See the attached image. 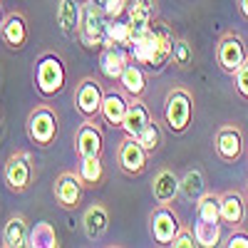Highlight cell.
Instances as JSON below:
<instances>
[{"mask_svg":"<svg viewBox=\"0 0 248 248\" xmlns=\"http://www.w3.org/2000/svg\"><path fill=\"white\" fill-rule=\"evenodd\" d=\"M174 43H176L174 28L167 25L164 20L154 17L147 30H141V32H137L132 37V45L127 47V52H129V57L137 62V65H141L144 70L161 72L171 62Z\"/></svg>","mask_w":248,"mask_h":248,"instance_id":"6da1fadb","label":"cell"},{"mask_svg":"<svg viewBox=\"0 0 248 248\" xmlns=\"http://www.w3.org/2000/svg\"><path fill=\"white\" fill-rule=\"evenodd\" d=\"M67 85V67L65 60L57 52H43L35 60V90L40 97H55Z\"/></svg>","mask_w":248,"mask_h":248,"instance_id":"7a4b0ae2","label":"cell"},{"mask_svg":"<svg viewBox=\"0 0 248 248\" xmlns=\"http://www.w3.org/2000/svg\"><path fill=\"white\" fill-rule=\"evenodd\" d=\"M194 119V97L189 90L174 87L164 99V124L171 134H184Z\"/></svg>","mask_w":248,"mask_h":248,"instance_id":"3957f363","label":"cell"},{"mask_svg":"<svg viewBox=\"0 0 248 248\" xmlns=\"http://www.w3.org/2000/svg\"><path fill=\"white\" fill-rule=\"evenodd\" d=\"M107 23L109 17L105 15L94 0H85V13H82V28L77 40L87 50H102L105 47V40H107Z\"/></svg>","mask_w":248,"mask_h":248,"instance_id":"277c9868","label":"cell"},{"mask_svg":"<svg viewBox=\"0 0 248 248\" xmlns=\"http://www.w3.org/2000/svg\"><path fill=\"white\" fill-rule=\"evenodd\" d=\"M57 112L50 105H35V109L28 114L25 119V132L28 139L35 144V147H50V144L57 139Z\"/></svg>","mask_w":248,"mask_h":248,"instance_id":"5b68a950","label":"cell"},{"mask_svg":"<svg viewBox=\"0 0 248 248\" xmlns=\"http://www.w3.org/2000/svg\"><path fill=\"white\" fill-rule=\"evenodd\" d=\"M35 179V164L32 154L25 149H17L8 156L5 167H3V181L13 194H23L30 189V184Z\"/></svg>","mask_w":248,"mask_h":248,"instance_id":"8992f818","label":"cell"},{"mask_svg":"<svg viewBox=\"0 0 248 248\" xmlns=\"http://www.w3.org/2000/svg\"><path fill=\"white\" fill-rule=\"evenodd\" d=\"M75 109L82 119H99L102 99H105V87L94 77H82L75 85Z\"/></svg>","mask_w":248,"mask_h":248,"instance_id":"52a82bcc","label":"cell"},{"mask_svg":"<svg viewBox=\"0 0 248 248\" xmlns=\"http://www.w3.org/2000/svg\"><path fill=\"white\" fill-rule=\"evenodd\" d=\"M149 223H152L149 226L152 238L159 246H171V241L181 231V221H179L176 211L171 209V203H156V209L149 216Z\"/></svg>","mask_w":248,"mask_h":248,"instance_id":"ba28073f","label":"cell"},{"mask_svg":"<svg viewBox=\"0 0 248 248\" xmlns=\"http://www.w3.org/2000/svg\"><path fill=\"white\" fill-rule=\"evenodd\" d=\"M246 60H248V52H246V43L241 40V35L223 32L221 40H218V45H216V62H218V67L226 75H233Z\"/></svg>","mask_w":248,"mask_h":248,"instance_id":"9c48e42d","label":"cell"},{"mask_svg":"<svg viewBox=\"0 0 248 248\" xmlns=\"http://www.w3.org/2000/svg\"><path fill=\"white\" fill-rule=\"evenodd\" d=\"M147 159H149V152L139 144V139L124 134V139L119 141V147H117L119 169L127 176H139V174H144V169H147Z\"/></svg>","mask_w":248,"mask_h":248,"instance_id":"30bf717a","label":"cell"},{"mask_svg":"<svg viewBox=\"0 0 248 248\" xmlns=\"http://www.w3.org/2000/svg\"><path fill=\"white\" fill-rule=\"evenodd\" d=\"M52 194H55V201L62 206V209H77L82 203V194H85V184L77 176V171H62L57 179H55V186H52Z\"/></svg>","mask_w":248,"mask_h":248,"instance_id":"8fae6325","label":"cell"},{"mask_svg":"<svg viewBox=\"0 0 248 248\" xmlns=\"http://www.w3.org/2000/svg\"><path fill=\"white\" fill-rule=\"evenodd\" d=\"M102 149H105V137H102V129L97 119H85L75 132V152L79 159L85 156H102Z\"/></svg>","mask_w":248,"mask_h":248,"instance_id":"7c38bea8","label":"cell"},{"mask_svg":"<svg viewBox=\"0 0 248 248\" xmlns=\"http://www.w3.org/2000/svg\"><path fill=\"white\" fill-rule=\"evenodd\" d=\"M82 13H85V0H60L57 3L55 23L67 40H77L82 28Z\"/></svg>","mask_w":248,"mask_h":248,"instance_id":"4fadbf2b","label":"cell"},{"mask_svg":"<svg viewBox=\"0 0 248 248\" xmlns=\"http://www.w3.org/2000/svg\"><path fill=\"white\" fill-rule=\"evenodd\" d=\"M214 147H216V154L221 161L226 164H233L241 159L243 154V134L236 124H223V127L216 132L214 137Z\"/></svg>","mask_w":248,"mask_h":248,"instance_id":"5bb4252c","label":"cell"},{"mask_svg":"<svg viewBox=\"0 0 248 248\" xmlns=\"http://www.w3.org/2000/svg\"><path fill=\"white\" fill-rule=\"evenodd\" d=\"M28 37H30L28 17L20 10L8 13L5 20H3V28H0V40H3L10 50H23L28 45Z\"/></svg>","mask_w":248,"mask_h":248,"instance_id":"9a60e30c","label":"cell"},{"mask_svg":"<svg viewBox=\"0 0 248 248\" xmlns=\"http://www.w3.org/2000/svg\"><path fill=\"white\" fill-rule=\"evenodd\" d=\"M127 107H129V94L124 92L122 87L119 90H114V87L112 90H105L99 119H105L107 124L122 129V122H124V114H127Z\"/></svg>","mask_w":248,"mask_h":248,"instance_id":"2e32d148","label":"cell"},{"mask_svg":"<svg viewBox=\"0 0 248 248\" xmlns=\"http://www.w3.org/2000/svg\"><path fill=\"white\" fill-rule=\"evenodd\" d=\"M129 52L127 47H119V45H107L99 50V70L109 82H119L124 67L129 65Z\"/></svg>","mask_w":248,"mask_h":248,"instance_id":"e0dca14e","label":"cell"},{"mask_svg":"<svg viewBox=\"0 0 248 248\" xmlns=\"http://www.w3.org/2000/svg\"><path fill=\"white\" fill-rule=\"evenodd\" d=\"M152 194L156 203H174V199L181 194V179L171 169H159L152 181Z\"/></svg>","mask_w":248,"mask_h":248,"instance_id":"ac0fdd59","label":"cell"},{"mask_svg":"<svg viewBox=\"0 0 248 248\" xmlns=\"http://www.w3.org/2000/svg\"><path fill=\"white\" fill-rule=\"evenodd\" d=\"M152 119H154L152 109L141 102V97H137V99L129 97V107H127V114H124L122 129H124V134H129V137H139Z\"/></svg>","mask_w":248,"mask_h":248,"instance_id":"d6986e66","label":"cell"},{"mask_svg":"<svg viewBox=\"0 0 248 248\" xmlns=\"http://www.w3.org/2000/svg\"><path fill=\"white\" fill-rule=\"evenodd\" d=\"M82 229H85V236L90 241L105 238V233L109 231V211L102 203H92L82 216Z\"/></svg>","mask_w":248,"mask_h":248,"instance_id":"ffe728a7","label":"cell"},{"mask_svg":"<svg viewBox=\"0 0 248 248\" xmlns=\"http://www.w3.org/2000/svg\"><path fill=\"white\" fill-rule=\"evenodd\" d=\"M127 23L132 25V32H141L147 30L149 23L156 17V0H129L127 5Z\"/></svg>","mask_w":248,"mask_h":248,"instance_id":"44dd1931","label":"cell"},{"mask_svg":"<svg viewBox=\"0 0 248 248\" xmlns=\"http://www.w3.org/2000/svg\"><path fill=\"white\" fill-rule=\"evenodd\" d=\"M246 221V201L238 191L221 194V223H229L233 229H241Z\"/></svg>","mask_w":248,"mask_h":248,"instance_id":"7402d4cb","label":"cell"},{"mask_svg":"<svg viewBox=\"0 0 248 248\" xmlns=\"http://www.w3.org/2000/svg\"><path fill=\"white\" fill-rule=\"evenodd\" d=\"M28 233H30V226H28L25 216L15 214L5 223L3 236H0V246L3 248H23V246H28Z\"/></svg>","mask_w":248,"mask_h":248,"instance_id":"603a6c76","label":"cell"},{"mask_svg":"<svg viewBox=\"0 0 248 248\" xmlns=\"http://www.w3.org/2000/svg\"><path fill=\"white\" fill-rule=\"evenodd\" d=\"M119 87L127 92L132 99L144 97V92H147V72H144V67L137 65L134 60H129V65L124 67V72L119 77Z\"/></svg>","mask_w":248,"mask_h":248,"instance_id":"cb8c5ba5","label":"cell"},{"mask_svg":"<svg viewBox=\"0 0 248 248\" xmlns=\"http://www.w3.org/2000/svg\"><path fill=\"white\" fill-rule=\"evenodd\" d=\"M77 176L82 179V184L87 189H97V186L105 184V164L102 156H85L77 164Z\"/></svg>","mask_w":248,"mask_h":248,"instance_id":"d4e9b609","label":"cell"},{"mask_svg":"<svg viewBox=\"0 0 248 248\" xmlns=\"http://www.w3.org/2000/svg\"><path fill=\"white\" fill-rule=\"evenodd\" d=\"M57 233H55V226L47 221H40L35 226H30V233H28V248H57Z\"/></svg>","mask_w":248,"mask_h":248,"instance_id":"484cf974","label":"cell"},{"mask_svg":"<svg viewBox=\"0 0 248 248\" xmlns=\"http://www.w3.org/2000/svg\"><path fill=\"white\" fill-rule=\"evenodd\" d=\"M196 218L206 223H221V196L206 191L196 201Z\"/></svg>","mask_w":248,"mask_h":248,"instance_id":"4316f807","label":"cell"},{"mask_svg":"<svg viewBox=\"0 0 248 248\" xmlns=\"http://www.w3.org/2000/svg\"><path fill=\"white\" fill-rule=\"evenodd\" d=\"M132 37H134V32H132V25L127 23V20H122V17L109 20V23H107V40H105V47H107V45L129 47V45H132Z\"/></svg>","mask_w":248,"mask_h":248,"instance_id":"83f0119b","label":"cell"},{"mask_svg":"<svg viewBox=\"0 0 248 248\" xmlns=\"http://www.w3.org/2000/svg\"><path fill=\"white\" fill-rule=\"evenodd\" d=\"M203 194H206V181H203V174H201L199 169H189V171L184 174V179H181V196H184L186 201L196 203Z\"/></svg>","mask_w":248,"mask_h":248,"instance_id":"f1b7e54d","label":"cell"},{"mask_svg":"<svg viewBox=\"0 0 248 248\" xmlns=\"http://www.w3.org/2000/svg\"><path fill=\"white\" fill-rule=\"evenodd\" d=\"M194 233H196V241L201 248H214L221 243V223H206V221L196 218Z\"/></svg>","mask_w":248,"mask_h":248,"instance_id":"f546056e","label":"cell"},{"mask_svg":"<svg viewBox=\"0 0 248 248\" xmlns=\"http://www.w3.org/2000/svg\"><path fill=\"white\" fill-rule=\"evenodd\" d=\"M174 65L179 70H186V67H191V62H194V47L189 40H184V37H176V43H174Z\"/></svg>","mask_w":248,"mask_h":248,"instance_id":"4dcf8cb0","label":"cell"},{"mask_svg":"<svg viewBox=\"0 0 248 248\" xmlns=\"http://www.w3.org/2000/svg\"><path fill=\"white\" fill-rule=\"evenodd\" d=\"M137 139H139V144H141V147L147 149L149 154H154V152L159 149V144H161V129H159V124L152 119V122L147 124V127H144V132H141Z\"/></svg>","mask_w":248,"mask_h":248,"instance_id":"1f68e13d","label":"cell"},{"mask_svg":"<svg viewBox=\"0 0 248 248\" xmlns=\"http://www.w3.org/2000/svg\"><path fill=\"white\" fill-rule=\"evenodd\" d=\"M231 77H233V85H236V92L241 94V99L248 102V60L243 62V65H241Z\"/></svg>","mask_w":248,"mask_h":248,"instance_id":"d6a6232c","label":"cell"},{"mask_svg":"<svg viewBox=\"0 0 248 248\" xmlns=\"http://www.w3.org/2000/svg\"><path fill=\"white\" fill-rule=\"evenodd\" d=\"M171 246H174V248H196L199 241H196L194 229H184V226H181V231L176 233V238L171 241Z\"/></svg>","mask_w":248,"mask_h":248,"instance_id":"836d02e7","label":"cell"},{"mask_svg":"<svg viewBox=\"0 0 248 248\" xmlns=\"http://www.w3.org/2000/svg\"><path fill=\"white\" fill-rule=\"evenodd\" d=\"M229 248H248V233L241 229H233V233L229 236Z\"/></svg>","mask_w":248,"mask_h":248,"instance_id":"e575fe53","label":"cell"},{"mask_svg":"<svg viewBox=\"0 0 248 248\" xmlns=\"http://www.w3.org/2000/svg\"><path fill=\"white\" fill-rule=\"evenodd\" d=\"M236 5H238V10H241V15L248 20V0H236Z\"/></svg>","mask_w":248,"mask_h":248,"instance_id":"d590c367","label":"cell"},{"mask_svg":"<svg viewBox=\"0 0 248 248\" xmlns=\"http://www.w3.org/2000/svg\"><path fill=\"white\" fill-rule=\"evenodd\" d=\"M3 20H5V13H3V3H0V28H3Z\"/></svg>","mask_w":248,"mask_h":248,"instance_id":"8d00e7d4","label":"cell"}]
</instances>
